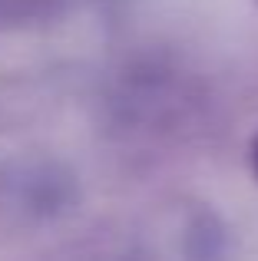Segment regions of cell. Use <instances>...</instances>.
I'll return each instance as SVG.
<instances>
[{"label":"cell","instance_id":"obj_1","mask_svg":"<svg viewBox=\"0 0 258 261\" xmlns=\"http://www.w3.org/2000/svg\"><path fill=\"white\" fill-rule=\"evenodd\" d=\"M252 166H255V175H258V139H255V149H252Z\"/></svg>","mask_w":258,"mask_h":261}]
</instances>
